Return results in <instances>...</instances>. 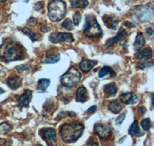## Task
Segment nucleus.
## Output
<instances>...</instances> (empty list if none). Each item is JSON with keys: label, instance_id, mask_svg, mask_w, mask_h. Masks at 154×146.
Returning <instances> with one entry per match:
<instances>
[{"label": "nucleus", "instance_id": "obj_5", "mask_svg": "<svg viewBox=\"0 0 154 146\" xmlns=\"http://www.w3.org/2000/svg\"><path fill=\"white\" fill-rule=\"evenodd\" d=\"M133 19L139 23L149 21L153 17V9L149 5H138L133 12Z\"/></svg>", "mask_w": 154, "mask_h": 146}, {"label": "nucleus", "instance_id": "obj_16", "mask_svg": "<svg viewBox=\"0 0 154 146\" xmlns=\"http://www.w3.org/2000/svg\"><path fill=\"white\" fill-rule=\"evenodd\" d=\"M103 23L109 29H115L116 28L118 25V20L116 18H113L112 16H109V15H106L103 16Z\"/></svg>", "mask_w": 154, "mask_h": 146}, {"label": "nucleus", "instance_id": "obj_12", "mask_svg": "<svg viewBox=\"0 0 154 146\" xmlns=\"http://www.w3.org/2000/svg\"><path fill=\"white\" fill-rule=\"evenodd\" d=\"M126 35H127V33H126V30L123 29V28H120L119 29L117 35H116L115 37H113V38H109L108 40L106 41V45L107 47H109V46H111V45H114L116 42H121V41L123 40V38L126 36Z\"/></svg>", "mask_w": 154, "mask_h": 146}, {"label": "nucleus", "instance_id": "obj_33", "mask_svg": "<svg viewBox=\"0 0 154 146\" xmlns=\"http://www.w3.org/2000/svg\"><path fill=\"white\" fill-rule=\"evenodd\" d=\"M31 66L29 65H21L16 66V69L19 70V71H24V70H28L29 69Z\"/></svg>", "mask_w": 154, "mask_h": 146}, {"label": "nucleus", "instance_id": "obj_35", "mask_svg": "<svg viewBox=\"0 0 154 146\" xmlns=\"http://www.w3.org/2000/svg\"><path fill=\"white\" fill-rule=\"evenodd\" d=\"M96 111V105L92 106V107H90V108H89V109L87 110L88 112H89V113H90V114H93Z\"/></svg>", "mask_w": 154, "mask_h": 146}, {"label": "nucleus", "instance_id": "obj_15", "mask_svg": "<svg viewBox=\"0 0 154 146\" xmlns=\"http://www.w3.org/2000/svg\"><path fill=\"white\" fill-rule=\"evenodd\" d=\"M136 56L140 60H149L152 58V51L150 48H146L141 51H139L136 54Z\"/></svg>", "mask_w": 154, "mask_h": 146}, {"label": "nucleus", "instance_id": "obj_41", "mask_svg": "<svg viewBox=\"0 0 154 146\" xmlns=\"http://www.w3.org/2000/svg\"><path fill=\"white\" fill-rule=\"evenodd\" d=\"M2 93H4V90L2 89H1V88H0V95H2Z\"/></svg>", "mask_w": 154, "mask_h": 146}, {"label": "nucleus", "instance_id": "obj_28", "mask_svg": "<svg viewBox=\"0 0 154 146\" xmlns=\"http://www.w3.org/2000/svg\"><path fill=\"white\" fill-rule=\"evenodd\" d=\"M62 27H63L65 29L70 31V30L73 29V24L69 19H66L62 23Z\"/></svg>", "mask_w": 154, "mask_h": 146}, {"label": "nucleus", "instance_id": "obj_36", "mask_svg": "<svg viewBox=\"0 0 154 146\" xmlns=\"http://www.w3.org/2000/svg\"><path fill=\"white\" fill-rule=\"evenodd\" d=\"M146 108L144 107V106H142V107H140L138 108V112L140 114H144L146 113Z\"/></svg>", "mask_w": 154, "mask_h": 146}, {"label": "nucleus", "instance_id": "obj_22", "mask_svg": "<svg viewBox=\"0 0 154 146\" xmlns=\"http://www.w3.org/2000/svg\"><path fill=\"white\" fill-rule=\"evenodd\" d=\"M50 85V80L47 78H42L38 82V89L40 93H43L47 90L49 85Z\"/></svg>", "mask_w": 154, "mask_h": 146}, {"label": "nucleus", "instance_id": "obj_21", "mask_svg": "<svg viewBox=\"0 0 154 146\" xmlns=\"http://www.w3.org/2000/svg\"><path fill=\"white\" fill-rule=\"evenodd\" d=\"M129 134L130 135L133 136H137V137H140V136L142 135V132L140 131V128L138 126V122L137 121H134L133 123L132 124L131 126H130V129H129Z\"/></svg>", "mask_w": 154, "mask_h": 146}, {"label": "nucleus", "instance_id": "obj_30", "mask_svg": "<svg viewBox=\"0 0 154 146\" xmlns=\"http://www.w3.org/2000/svg\"><path fill=\"white\" fill-rule=\"evenodd\" d=\"M81 21V15L79 12H75L73 15V23L75 26H78Z\"/></svg>", "mask_w": 154, "mask_h": 146}, {"label": "nucleus", "instance_id": "obj_38", "mask_svg": "<svg viewBox=\"0 0 154 146\" xmlns=\"http://www.w3.org/2000/svg\"><path fill=\"white\" fill-rule=\"evenodd\" d=\"M146 32H147V34H148V35H149V36H150V35H152V34H153V30H152L151 28H148L146 29Z\"/></svg>", "mask_w": 154, "mask_h": 146}, {"label": "nucleus", "instance_id": "obj_3", "mask_svg": "<svg viewBox=\"0 0 154 146\" xmlns=\"http://www.w3.org/2000/svg\"><path fill=\"white\" fill-rule=\"evenodd\" d=\"M66 5L62 0H53L48 5V16L53 22H59L64 18Z\"/></svg>", "mask_w": 154, "mask_h": 146}, {"label": "nucleus", "instance_id": "obj_14", "mask_svg": "<svg viewBox=\"0 0 154 146\" xmlns=\"http://www.w3.org/2000/svg\"><path fill=\"white\" fill-rule=\"evenodd\" d=\"M117 85L115 82H111V83L106 84V85H104L103 91L109 97L115 96L116 94L117 93Z\"/></svg>", "mask_w": 154, "mask_h": 146}, {"label": "nucleus", "instance_id": "obj_37", "mask_svg": "<svg viewBox=\"0 0 154 146\" xmlns=\"http://www.w3.org/2000/svg\"><path fill=\"white\" fill-rule=\"evenodd\" d=\"M124 26H127V27H129V28H134L135 27L134 25H133L132 23H130V22H125Z\"/></svg>", "mask_w": 154, "mask_h": 146}, {"label": "nucleus", "instance_id": "obj_11", "mask_svg": "<svg viewBox=\"0 0 154 146\" xmlns=\"http://www.w3.org/2000/svg\"><path fill=\"white\" fill-rule=\"evenodd\" d=\"M119 99L122 102L126 105H134L137 104L139 101L137 96L133 92H126L123 93L119 96Z\"/></svg>", "mask_w": 154, "mask_h": 146}, {"label": "nucleus", "instance_id": "obj_42", "mask_svg": "<svg viewBox=\"0 0 154 146\" xmlns=\"http://www.w3.org/2000/svg\"><path fill=\"white\" fill-rule=\"evenodd\" d=\"M6 1H7V0H0V3H1V2H6Z\"/></svg>", "mask_w": 154, "mask_h": 146}, {"label": "nucleus", "instance_id": "obj_29", "mask_svg": "<svg viewBox=\"0 0 154 146\" xmlns=\"http://www.w3.org/2000/svg\"><path fill=\"white\" fill-rule=\"evenodd\" d=\"M140 125H141V127H142V129H143L144 131H148L150 129L151 126L150 119H149V118H145V119L141 121Z\"/></svg>", "mask_w": 154, "mask_h": 146}, {"label": "nucleus", "instance_id": "obj_7", "mask_svg": "<svg viewBox=\"0 0 154 146\" xmlns=\"http://www.w3.org/2000/svg\"><path fill=\"white\" fill-rule=\"evenodd\" d=\"M49 41L53 43H60L62 42H72L74 41V38L72 34L65 32H56L51 33L49 35Z\"/></svg>", "mask_w": 154, "mask_h": 146}, {"label": "nucleus", "instance_id": "obj_40", "mask_svg": "<svg viewBox=\"0 0 154 146\" xmlns=\"http://www.w3.org/2000/svg\"><path fill=\"white\" fill-rule=\"evenodd\" d=\"M41 31H42V32H47L49 31V29L46 28V26H43V27L41 28Z\"/></svg>", "mask_w": 154, "mask_h": 146}, {"label": "nucleus", "instance_id": "obj_2", "mask_svg": "<svg viewBox=\"0 0 154 146\" xmlns=\"http://www.w3.org/2000/svg\"><path fill=\"white\" fill-rule=\"evenodd\" d=\"M83 130L84 127L81 123L64 124L60 127V134L64 142L72 143L82 136Z\"/></svg>", "mask_w": 154, "mask_h": 146}, {"label": "nucleus", "instance_id": "obj_23", "mask_svg": "<svg viewBox=\"0 0 154 146\" xmlns=\"http://www.w3.org/2000/svg\"><path fill=\"white\" fill-rule=\"evenodd\" d=\"M70 3L73 8H81L84 9L89 4L88 0H69Z\"/></svg>", "mask_w": 154, "mask_h": 146}, {"label": "nucleus", "instance_id": "obj_13", "mask_svg": "<svg viewBox=\"0 0 154 146\" xmlns=\"http://www.w3.org/2000/svg\"><path fill=\"white\" fill-rule=\"evenodd\" d=\"M7 85L10 89H19L22 85V80L21 78H19V76H10L7 78L6 80Z\"/></svg>", "mask_w": 154, "mask_h": 146}, {"label": "nucleus", "instance_id": "obj_27", "mask_svg": "<svg viewBox=\"0 0 154 146\" xmlns=\"http://www.w3.org/2000/svg\"><path fill=\"white\" fill-rule=\"evenodd\" d=\"M12 127L9 124L6 123V122H3V123L0 124V134L5 135L10 132Z\"/></svg>", "mask_w": 154, "mask_h": 146}, {"label": "nucleus", "instance_id": "obj_20", "mask_svg": "<svg viewBox=\"0 0 154 146\" xmlns=\"http://www.w3.org/2000/svg\"><path fill=\"white\" fill-rule=\"evenodd\" d=\"M108 108L109 110L112 111V113L117 114L119 113L121 110L123 109V105L119 102H118L117 101L112 100V101H111L109 103Z\"/></svg>", "mask_w": 154, "mask_h": 146}, {"label": "nucleus", "instance_id": "obj_32", "mask_svg": "<svg viewBox=\"0 0 154 146\" xmlns=\"http://www.w3.org/2000/svg\"><path fill=\"white\" fill-rule=\"evenodd\" d=\"M125 117H126V113H123V114H121L120 115H119V116L116 118V119L115 120L116 124V125H120V124L124 121Z\"/></svg>", "mask_w": 154, "mask_h": 146}, {"label": "nucleus", "instance_id": "obj_24", "mask_svg": "<svg viewBox=\"0 0 154 146\" xmlns=\"http://www.w3.org/2000/svg\"><path fill=\"white\" fill-rule=\"evenodd\" d=\"M60 60V55L58 54H49L46 56L45 62L47 64H55Z\"/></svg>", "mask_w": 154, "mask_h": 146}, {"label": "nucleus", "instance_id": "obj_18", "mask_svg": "<svg viewBox=\"0 0 154 146\" xmlns=\"http://www.w3.org/2000/svg\"><path fill=\"white\" fill-rule=\"evenodd\" d=\"M87 100V90L85 87L81 86L77 89L76 101L78 102H85Z\"/></svg>", "mask_w": 154, "mask_h": 146}, {"label": "nucleus", "instance_id": "obj_26", "mask_svg": "<svg viewBox=\"0 0 154 146\" xmlns=\"http://www.w3.org/2000/svg\"><path fill=\"white\" fill-rule=\"evenodd\" d=\"M22 32L26 35H28L29 38L32 42H35V40H37V38H37L38 35H37L35 32H33L32 31L31 29H29V28L22 29Z\"/></svg>", "mask_w": 154, "mask_h": 146}, {"label": "nucleus", "instance_id": "obj_10", "mask_svg": "<svg viewBox=\"0 0 154 146\" xmlns=\"http://www.w3.org/2000/svg\"><path fill=\"white\" fill-rule=\"evenodd\" d=\"M32 98V91L26 89L19 98V101L16 105L18 107H27L29 105Z\"/></svg>", "mask_w": 154, "mask_h": 146}, {"label": "nucleus", "instance_id": "obj_39", "mask_svg": "<svg viewBox=\"0 0 154 146\" xmlns=\"http://www.w3.org/2000/svg\"><path fill=\"white\" fill-rule=\"evenodd\" d=\"M5 144H6V140L0 138V145H5Z\"/></svg>", "mask_w": 154, "mask_h": 146}, {"label": "nucleus", "instance_id": "obj_6", "mask_svg": "<svg viewBox=\"0 0 154 146\" xmlns=\"http://www.w3.org/2000/svg\"><path fill=\"white\" fill-rule=\"evenodd\" d=\"M81 75L79 71L74 67L70 68L66 73H64L60 78L63 86L67 88H72L80 81Z\"/></svg>", "mask_w": 154, "mask_h": 146}, {"label": "nucleus", "instance_id": "obj_25", "mask_svg": "<svg viewBox=\"0 0 154 146\" xmlns=\"http://www.w3.org/2000/svg\"><path fill=\"white\" fill-rule=\"evenodd\" d=\"M108 74H110V75H112V77H114L116 75V73L112 71V69L108 66H105L103 68H102L100 70L98 73V76L100 78H103L104 76L107 75Z\"/></svg>", "mask_w": 154, "mask_h": 146}, {"label": "nucleus", "instance_id": "obj_9", "mask_svg": "<svg viewBox=\"0 0 154 146\" xmlns=\"http://www.w3.org/2000/svg\"><path fill=\"white\" fill-rule=\"evenodd\" d=\"M94 132L102 140L109 138L111 135V130L109 129V128L106 125H102V124H96L95 125Z\"/></svg>", "mask_w": 154, "mask_h": 146}, {"label": "nucleus", "instance_id": "obj_17", "mask_svg": "<svg viewBox=\"0 0 154 146\" xmlns=\"http://www.w3.org/2000/svg\"><path fill=\"white\" fill-rule=\"evenodd\" d=\"M96 64V62L91 61V60H89V59H83V60L80 62V64H79V67H80V69L82 70L83 72L86 73L89 72V71L94 67V65Z\"/></svg>", "mask_w": 154, "mask_h": 146}, {"label": "nucleus", "instance_id": "obj_8", "mask_svg": "<svg viewBox=\"0 0 154 146\" xmlns=\"http://www.w3.org/2000/svg\"><path fill=\"white\" fill-rule=\"evenodd\" d=\"M41 138L46 141L48 145H55L56 141V131L51 128H46L41 129L40 132Z\"/></svg>", "mask_w": 154, "mask_h": 146}, {"label": "nucleus", "instance_id": "obj_34", "mask_svg": "<svg viewBox=\"0 0 154 146\" xmlns=\"http://www.w3.org/2000/svg\"><path fill=\"white\" fill-rule=\"evenodd\" d=\"M42 7H43V4H42V2H37V3H35V5H34V8H35V10L37 11L41 10V9H42Z\"/></svg>", "mask_w": 154, "mask_h": 146}, {"label": "nucleus", "instance_id": "obj_19", "mask_svg": "<svg viewBox=\"0 0 154 146\" xmlns=\"http://www.w3.org/2000/svg\"><path fill=\"white\" fill-rule=\"evenodd\" d=\"M145 44V38L142 33H139L136 37L134 44H133V49L136 51H139L143 47Z\"/></svg>", "mask_w": 154, "mask_h": 146}, {"label": "nucleus", "instance_id": "obj_4", "mask_svg": "<svg viewBox=\"0 0 154 146\" xmlns=\"http://www.w3.org/2000/svg\"><path fill=\"white\" fill-rule=\"evenodd\" d=\"M83 34L88 38L100 37L102 35V29L97 23L94 15L89 14L86 17V22L83 26Z\"/></svg>", "mask_w": 154, "mask_h": 146}, {"label": "nucleus", "instance_id": "obj_1", "mask_svg": "<svg viewBox=\"0 0 154 146\" xmlns=\"http://www.w3.org/2000/svg\"><path fill=\"white\" fill-rule=\"evenodd\" d=\"M25 58V49L12 40L4 42L0 46V59L4 62L22 60Z\"/></svg>", "mask_w": 154, "mask_h": 146}, {"label": "nucleus", "instance_id": "obj_43", "mask_svg": "<svg viewBox=\"0 0 154 146\" xmlns=\"http://www.w3.org/2000/svg\"><path fill=\"white\" fill-rule=\"evenodd\" d=\"M27 1H28V0H27Z\"/></svg>", "mask_w": 154, "mask_h": 146}, {"label": "nucleus", "instance_id": "obj_31", "mask_svg": "<svg viewBox=\"0 0 154 146\" xmlns=\"http://www.w3.org/2000/svg\"><path fill=\"white\" fill-rule=\"evenodd\" d=\"M149 66H152V63L144 62H139L137 64V67L140 69H144V68H146V67H149Z\"/></svg>", "mask_w": 154, "mask_h": 146}]
</instances>
